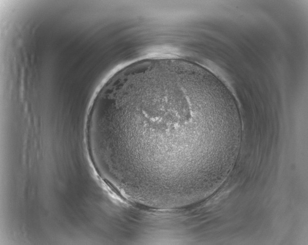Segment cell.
Instances as JSON below:
<instances>
[{
  "label": "cell",
  "mask_w": 308,
  "mask_h": 245,
  "mask_svg": "<svg viewBox=\"0 0 308 245\" xmlns=\"http://www.w3.org/2000/svg\"><path fill=\"white\" fill-rule=\"evenodd\" d=\"M232 123L230 109L209 81L172 62L111 82L95 117L117 174L132 185L167 193L191 188L208 146L225 139Z\"/></svg>",
  "instance_id": "1"
}]
</instances>
